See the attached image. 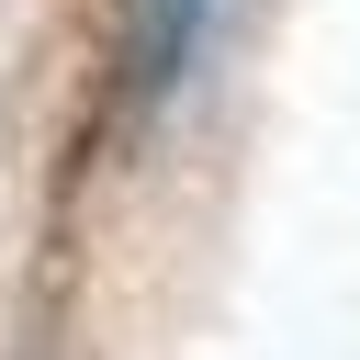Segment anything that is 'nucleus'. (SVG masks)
I'll use <instances>...</instances> for the list:
<instances>
[{
	"instance_id": "1",
	"label": "nucleus",
	"mask_w": 360,
	"mask_h": 360,
	"mask_svg": "<svg viewBox=\"0 0 360 360\" xmlns=\"http://www.w3.org/2000/svg\"><path fill=\"white\" fill-rule=\"evenodd\" d=\"M202 11H214V0H112V90H124L135 112L180 90V68H191V45H202Z\"/></svg>"
}]
</instances>
